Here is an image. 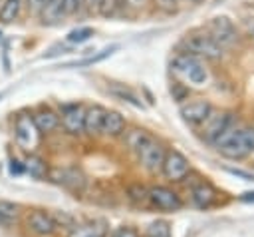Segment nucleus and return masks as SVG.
I'll list each match as a JSON object with an SVG mask.
<instances>
[{
    "label": "nucleus",
    "mask_w": 254,
    "mask_h": 237,
    "mask_svg": "<svg viewBox=\"0 0 254 237\" xmlns=\"http://www.w3.org/2000/svg\"><path fill=\"white\" fill-rule=\"evenodd\" d=\"M125 143H127V147L137 155L139 163H141L147 171H151V173L161 171V165H163V159H165L167 149H165L163 143H161L159 139H155L149 131L139 129V127L129 129V131H125Z\"/></svg>",
    "instance_id": "1"
},
{
    "label": "nucleus",
    "mask_w": 254,
    "mask_h": 237,
    "mask_svg": "<svg viewBox=\"0 0 254 237\" xmlns=\"http://www.w3.org/2000/svg\"><path fill=\"white\" fill-rule=\"evenodd\" d=\"M216 149L226 159H242L254 151V127H238L224 133L216 143Z\"/></svg>",
    "instance_id": "2"
},
{
    "label": "nucleus",
    "mask_w": 254,
    "mask_h": 237,
    "mask_svg": "<svg viewBox=\"0 0 254 237\" xmlns=\"http://www.w3.org/2000/svg\"><path fill=\"white\" fill-rule=\"evenodd\" d=\"M171 66H173V70H175L181 78H185L189 84H194V86L204 84L206 78H208V72H206L202 60L196 58V56H190V54H179V56L173 60Z\"/></svg>",
    "instance_id": "3"
},
{
    "label": "nucleus",
    "mask_w": 254,
    "mask_h": 237,
    "mask_svg": "<svg viewBox=\"0 0 254 237\" xmlns=\"http://www.w3.org/2000/svg\"><path fill=\"white\" fill-rule=\"evenodd\" d=\"M185 54L206 58V60H218L222 56V48L208 36V34H189L183 40Z\"/></svg>",
    "instance_id": "4"
},
{
    "label": "nucleus",
    "mask_w": 254,
    "mask_h": 237,
    "mask_svg": "<svg viewBox=\"0 0 254 237\" xmlns=\"http://www.w3.org/2000/svg\"><path fill=\"white\" fill-rule=\"evenodd\" d=\"M14 139L18 143V147H22L26 151H32L38 145L40 133H38V129L32 121V114L20 112L14 118Z\"/></svg>",
    "instance_id": "5"
},
{
    "label": "nucleus",
    "mask_w": 254,
    "mask_h": 237,
    "mask_svg": "<svg viewBox=\"0 0 254 237\" xmlns=\"http://www.w3.org/2000/svg\"><path fill=\"white\" fill-rule=\"evenodd\" d=\"M48 179L71 193H81L85 189V175L77 167H50Z\"/></svg>",
    "instance_id": "6"
},
{
    "label": "nucleus",
    "mask_w": 254,
    "mask_h": 237,
    "mask_svg": "<svg viewBox=\"0 0 254 237\" xmlns=\"http://www.w3.org/2000/svg\"><path fill=\"white\" fill-rule=\"evenodd\" d=\"M232 121H234V118L230 112H218V114L210 112V116L204 119V123L200 127L202 137L210 143H216L224 133H228L232 129Z\"/></svg>",
    "instance_id": "7"
},
{
    "label": "nucleus",
    "mask_w": 254,
    "mask_h": 237,
    "mask_svg": "<svg viewBox=\"0 0 254 237\" xmlns=\"http://www.w3.org/2000/svg\"><path fill=\"white\" fill-rule=\"evenodd\" d=\"M149 203L151 207L159 209V211H167V213H173V211H179L183 207V199L177 191H173L171 187L167 185H153L149 187Z\"/></svg>",
    "instance_id": "8"
},
{
    "label": "nucleus",
    "mask_w": 254,
    "mask_h": 237,
    "mask_svg": "<svg viewBox=\"0 0 254 237\" xmlns=\"http://www.w3.org/2000/svg\"><path fill=\"white\" fill-rule=\"evenodd\" d=\"M26 227L34 237H54L58 233V225L50 211L34 209L26 215Z\"/></svg>",
    "instance_id": "9"
},
{
    "label": "nucleus",
    "mask_w": 254,
    "mask_h": 237,
    "mask_svg": "<svg viewBox=\"0 0 254 237\" xmlns=\"http://www.w3.org/2000/svg\"><path fill=\"white\" fill-rule=\"evenodd\" d=\"M161 171H163V175H165L169 181H183V179L189 175L190 165H189V159H187L181 151L169 149V151L165 153Z\"/></svg>",
    "instance_id": "10"
},
{
    "label": "nucleus",
    "mask_w": 254,
    "mask_h": 237,
    "mask_svg": "<svg viewBox=\"0 0 254 237\" xmlns=\"http://www.w3.org/2000/svg\"><path fill=\"white\" fill-rule=\"evenodd\" d=\"M83 119H85V106L83 104H65L60 114V125L71 133L79 135L83 133Z\"/></svg>",
    "instance_id": "11"
},
{
    "label": "nucleus",
    "mask_w": 254,
    "mask_h": 237,
    "mask_svg": "<svg viewBox=\"0 0 254 237\" xmlns=\"http://www.w3.org/2000/svg\"><path fill=\"white\" fill-rule=\"evenodd\" d=\"M208 36L222 48L236 40V28H234L232 20H228L226 16H214L208 22Z\"/></svg>",
    "instance_id": "12"
},
{
    "label": "nucleus",
    "mask_w": 254,
    "mask_h": 237,
    "mask_svg": "<svg viewBox=\"0 0 254 237\" xmlns=\"http://www.w3.org/2000/svg\"><path fill=\"white\" fill-rule=\"evenodd\" d=\"M212 108L208 102L204 100H194V102H189L181 108V118L189 123V125H202L204 119L210 116Z\"/></svg>",
    "instance_id": "13"
},
{
    "label": "nucleus",
    "mask_w": 254,
    "mask_h": 237,
    "mask_svg": "<svg viewBox=\"0 0 254 237\" xmlns=\"http://www.w3.org/2000/svg\"><path fill=\"white\" fill-rule=\"evenodd\" d=\"M109 233V223L105 219H89L83 223H75L67 237H107Z\"/></svg>",
    "instance_id": "14"
},
{
    "label": "nucleus",
    "mask_w": 254,
    "mask_h": 237,
    "mask_svg": "<svg viewBox=\"0 0 254 237\" xmlns=\"http://www.w3.org/2000/svg\"><path fill=\"white\" fill-rule=\"evenodd\" d=\"M32 121L38 129V133H52L60 127V114L54 112L52 108L42 106L32 114Z\"/></svg>",
    "instance_id": "15"
},
{
    "label": "nucleus",
    "mask_w": 254,
    "mask_h": 237,
    "mask_svg": "<svg viewBox=\"0 0 254 237\" xmlns=\"http://www.w3.org/2000/svg\"><path fill=\"white\" fill-rule=\"evenodd\" d=\"M190 199H192V203H194L198 209H206V207H210V205L216 201V191H214V187H212L210 183L200 181V183L192 185V189H190Z\"/></svg>",
    "instance_id": "16"
},
{
    "label": "nucleus",
    "mask_w": 254,
    "mask_h": 237,
    "mask_svg": "<svg viewBox=\"0 0 254 237\" xmlns=\"http://www.w3.org/2000/svg\"><path fill=\"white\" fill-rule=\"evenodd\" d=\"M101 133L109 135V137H119L125 133V118L119 112L107 110L103 116V123H101Z\"/></svg>",
    "instance_id": "17"
},
{
    "label": "nucleus",
    "mask_w": 254,
    "mask_h": 237,
    "mask_svg": "<svg viewBox=\"0 0 254 237\" xmlns=\"http://www.w3.org/2000/svg\"><path fill=\"white\" fill-rule=\"evenodd\" d=\"M105 108L101 106H89L85 108V119H83V133L87 135H97L101 133V123L105 116Z\"/></svg>",
    "instance_id": "18"
},
{
    "label": "nucleus",
    "mask_w": 254,
    "mask_h": 237,
    "mask_svg": "<svg viewBox=\"0 0 254 237\" xmlns=\"http://www.w3.org/2000/svg\"><path fill=\"white\" fill-rule=\"evenodd\" d=\"M22 163H24V173H28L30 177H34V179H48L50 167H48V161L44 157H40L36 153H30Z\"/></svg>",
    "instance_id": "19"
},
{
    "label": "nucleus",
    "mask_w": 254,
    "mask_h": 237,
    "mask_svg": "<svg viewBox=\"0 0 254 237\" xmlns=\"http://www.w3.org/2000/svg\"><path fill=\"white\" fill-rule=\"evenodd\" d=\"M40 18L44 24H60L65 14H64V2L62 0H48V4L42 8Z\"/></svg>",
    "instance_id": "20"
},
{
    "label": "nucleus",
    "mask_w": 254,
    "mask_h": 237,
    "mask_svg": "<svg viewBox=\"0 0 254 237\" xmlns=\"http://www.w3.org/2000/svg\"><path fill=\"white\" fill-rule=\"evenodd\" d=\"M107 92H109L111 96H115L117 100H123V102H127V104L135 106V108H143V102H141V100L137 98V94H135L133 90H129L125 84L111 82V84L107 86Z\"/></svg>",
    "instance_id": "21"
},
{
    "label": "nucleus",
    "mask_w": 254,
    "mask_h": 237,
    "mask_svg": "<svg viewBox=\"0 0 254 237\" xmlns=\"http://www.w3.org/2000/svg\"><path fill=\"white\" fill-rule=\"evenodd\" d=\"M20 213H22L20 203L0 199V225L16 223V221H18V217H20Z\"/></svg>",
    "instance_id": "22"
},
{
    "label": "nucleus",
    "mask_w": 254,
    "mask_h": 237,
    "mask_svg": "<svg viewBox=\"0 0 254 237\" xmlns=\"http://www.w3.org/2000/svg\"><path fill=\"white\" fill-rule=\"evenodd\" d=\"M20 8H22V0H2L0 4V22L10 24L20 16Z\"/></svg>",
    "instance_id": "23"
},
{
    "label": "nucleus",
    "mask_w": 254,
    "mask_h": 237,
    "mask_svg": "<svg viewBox=\"0 0 254 237\" xmlns=\"http://www.w3.org/2000/svg\"><path fill=\"white\" fill-rule=\"evenodd\" d=\"M125 4H127V0H101L99 6H97V10L105 18H117L123 12Z\"/></svg>",
    "instance_id": "24"
},
{
    "label": "nucleus",
    "mask_w": 254,
    "mask_h": 237,
    "mask_svg": "<svg viewBox=\"0 0 254 237\" xmlns=\"http://www.w3.org/2000/svg\"><path fill=\"white\" fill-rule=\"evenodd\" d=\"M145 237H171V223L165 219L151 221L145 229Z\"/></svg>",
    "instance_id": "25"
},
{
    "label": "nucleus",
    "mask_w": 254,
    "mask_h": 237,
    "mask_svg": "<svg viewBox=\"0 0 254 237\" xmlns=\"http://www.w3.org/2000/svg\"><path fill=\"white\" fill-rule=\"evenodd\" d=\"M91 36H93V28H89V26H79V28H73V30L67 32L65 42H67V44H83V42H87Z\"/></svg>",
    "instance_id": "26"
},
{
    "label": "nucleus",
    "mask_w": 254,
    "mask_h": 237,
    "mask_svg": "<svg viewBox=\"0 0 254 237\" xmlns=\"http://www.w3.org/2000/svg\"><path fill=\"white\" fill-rule=\"evenodd\" d=\"M149 187H143V185H131V187H127V195H129V199H133L135 203H149Z\"/></svg>",
    "instance_id": "27"
},
{
    "label": "nucleus",
    "mask_w": 254,
    "mask_h": 237,
    "mask_svg": "<svg viewBox=\"0 0 254 237\" xmlns=\"http://www.w3.org/2000/svg\"><path fill=\"white\" fill-rule=\"evenodd\" d=\"M117 50V46H109V48H105V50H101L99 54H95V56H91V58H87V60H81V62H75V66H85V64H95V62H101L103 58H107V56H111L113 52Z\"/></svg>",
    "instance_id": "28"
},
{
    "label": "nucleus",
    "mask_w": 254,
    "mask_h": 237,
    "mask_svg": "<svg viewBox=\"0 0 254 237\" xmlns=\"http://www.w3.org/2000/svg\"><path fill=\"white\" fill-rule=\"evenodd\" d=\"M64 2V14L65 16H73L81 10L83 6V0H62Z\"/></svg>",
    "instance_id": "29"
},
{
    "label": "nucleus",
    "mask_w": 254,
    "mask_h": 237,
    "mask_svg": "<svg viewBox=\"0 0 254 237\" xmlns=\"http://www.w3.org/2000/svg\"><path fill=\"white\" fill-rule=\"evenodd\" d=\"M111 237H141V235H139V231H137L135 227L123 225V227H117V229L111 233Z\"/></svg>",
    "instance_id": "30"
},
{
    "label": "nucleus",
    "mask_w": 254,
    "mask_h": 237,
    "mask_svg": "<svg viewBox=\"0 0 254 237\" xmlns=\"http://www.w3.org/2000/svg\"><path fill=\"white\" fill-rule=\"evenodd\" d=\"M155 2H157V6H159L161 10H165V12H177L179 6H181V0H155Z\"/></svg>",
    "instance_id": "31"
},
{
    "label": "nucleus",
    "mask_w": 254,
    "mask_h": 237,
    "mask_svg": "<svg viewBox=\"0 0 254 237\" xmlns=\"http://www.w3.org/2000/svg\"><path fill=\"white\" fill-rule=\"evenodd\" d=\"M48 4V0H26V6H28V12L34 14V16H40L42 8Z\"/></svg>",
    "instance_id": "32"
},
{
    "label": "nucleus",
    "mask_w": 254,
    "mask_h": 237,
    "mask_svg": "<svg viewBox=\"0 0 254 237\" xmlns=\"http://www.w3.org/2000/svg\"><path fill=\"white\" fill-rule=\"evenodd\" d=\"M10 173L12 175H22L24 173V163L18 159H10Z\"/></svg>",
    "instance_id": "33"
},
{
    "label": "nucleus",
    "mask_w": 254,
    "mask_h": 237,
    "mask_svg": "<svg viewBox=\"0 0 254 237\" xmlns=\"http://www.w3.org/2000/svg\"><path fill=\"white\" fill-rule=\"evenodd\" d=\"M99 2H101V0H83V6H87V8H97Z\"/></svg>",
    "instance_id": "34"
},
{
    "label": "nucleus",
    "mask_w": 254,
    "mask_h": 237,
    "mask_svg": "<svg viewBox=\"0 0 254 237\" xmlns=\"http://www.w3.org/2000/svg\"><path fill=\"white\" fill-rule=\"evenodd\" d=\"M242 199H248V201H250V199H254V193H244Z\"/></svg>",
    "instance_id": "35"
},
{
    "label": "nucleus",
    "mask_w": 254,
    "mask_h": 237,
    "mask_svg": "<svg viewBox=\"0 0 254 237\" xmlns=\"http://www.w3.org/2000/svg\"><path fill=\"white\" fill-rule=\"evenodd\" d=\"M2 96H4V94H0V100H2Z\"/></svg>",
    "instance_id": "36"
},
{
    "label": "nucleus",
    "mask_w": 254,
    "mask_h": 237,
    "mask_svg": "<svg viewBox=\"0 0 254 237\" xmlns=\"http://www.w3.org/2000/svg\"><path fill=\"white\" fill-rule=\"evenodd\" d=\"M0 36H2V34H0Z\"/></svg>",
    "instance_id": "37"
}]
</instances>
